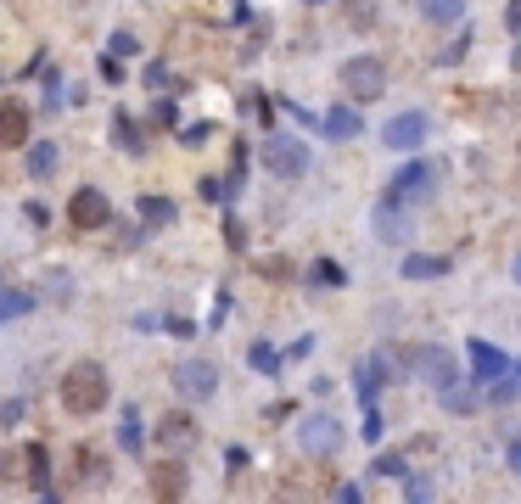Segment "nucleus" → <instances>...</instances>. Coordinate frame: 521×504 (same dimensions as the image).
I'll list each match as a JSON object with an SVG mask.
<instances>
[{"instance_id": "f257e3e1", "label": "nucleus", "mask_w": 521, "mask_h": 504, "mask_svg": "<svg viewBox=\"0 0 521 504\" xmlns=\"http://www.w3.org/2000/svg\"><path fill=\"white\" fill-rule=\"evenodd\" d=\"M107 398H113V381L96 359L68 364V376H62V409L68 415H96V409H107Z\"/></svg>"}, {"instance_id": "f03ea898", "label": "nucleus", "mask_w": 521, "mask_h": 504, "mask_svg": "<svg viewBox=\"0 0 521 504\" xmlns=\"http://www.w3.org/2000/svg\"><path fill=\"white\" fill-rule=\"evenodd\" d=\"M264 168L275 180H303V174H309V146L297 135H269L264 140Z\"/></svg>"}, {"instance_id": "7ed1b4c3", "label": "nucleus", "mask_w": 521, "mask_h": 504, "mask_svg": "<svg viewBox=\"0 0 521 504\" xmlns=\"http://www.w3.org/2000/svg\"><path fill=\"white\" fill-rule=\"evenodd\" d=\"M409 370H415L432 392L460 387V359H454L449 348H415V353H409Z\"/></svg>"}, {"instance_id": "20e7f679", "label": "nucleus", "mask_w": 521, "mask_h": 504, "mask_svg": "<svg viewBox=\"0 0 521 504\" xmlns=\"http://www.w3.org/2000/svg\"><path fill=\"white\" fill-rule=\"evenodd\" d=\"M370 224H376L381 241H409V230H415V208L409 202H398L393 191H381L376 213H370Z\"/></svg>"}, {"instance_id": "39448f33", "label": "nucleus", "mask_w": 521, "mask_h": 504, "mask_svg": "<svg viewBox=\"0 0 521 504\" xmlns=\"http://www.w3.org/2000/svg\"><path fill=\"white\" fill-rule=\"evenodd\" d=\"M426 135H432V118H426V112H415V107H409V112H393V118L381 124V140H387L393 152H415Z\"/></svg>"}, {"instance_id": "423d86ee", "label": "nucleus", "mask_w": 521, "mask_h": 504, "mask_svg": "<svg viewBox=\"0 0 521 504\" xmlns=\"http://www.w3.org/2000/svg\"><path fill=\"white\" fill-rule=\"evenodd\" d=\"M174 387H180V398H191V404H208L213 392H219V370H213L208 359H185V364H174Z\"/></svg>"}, {"instance_id": "0eeeda50", "label": "nucleus", "mask_w": 521, "mask_h": 504, "mask_svg": "<svg viewBox=\"0 0 521 504\" xmlns=\"http://www.w3.org/2000/svg\"><path fill=\"white\" fill-rule=\"evenodd\" d=\"M146 488H152L157 504H180L185 488H191V471H185L180 460H157L152 471H146Z\"/></svg>"}, {"instance_id": "6e6552de", "label": "nucleus", "mask_w": 521, "mask_h": 504, "mask_svg": "<svg viewBox=\"0 0 521 504\" xmlns=\"http://www.w3.org/2000/svg\"><path fill=\"white\" fill-rule=\"evenodd\" d=\"M297 448H309V454H337L342 448V420H331V415H309L303 426H297Z\"/></svg>"}, {"instance_id": "1a4fd4ad", "label": "nucleus", "mask_w": 521, "mask_h": 504, "mask_svg": "<svg viewBox=\"0 0 521 504\" xmlns=\"http://www.w3.org/2000/svg\"><path fill=\"white\" fill-rule=\"evenodd\" d=\"M387 191H393L398 202H409V208H415V202H432V196H437V168L432 163H409Z\"/></svg>"}, {"instance_id": "9d476101", "label": "nucleus", "mask_w": 521, "mask_h": 504, "mask_svg": "<svg viewBox=\"0 0 521 504\" xmlns=\"http://www.w3.org/2000/svg\"><path fill=\"white\" fill-rule=\"evenodd\" d=\"M342 84H348L353 96H381L387 90V68H381L376 56H353V62H342Z\"/></svg>"}, {"instance_id": "9b49d317", "label": "nucleus", "mask_w": 521, "mask_h": 504, "mask_svg": "<svg viewBox=\"0 0 521 504\" xmlns=\"http://www.w3.org/2000/svg\"><path fill=\"white\" fill-rule=\"evenodd\" d=\"M68 219L79 224V230H101V224L113 219V202L96 191V185H85V191H73V202H68Z\"/></svg>"}, {"instance_id": "f8f14e48", "label": "nucleus", "mask_w": 521, "mask_h": 504, "mask_svg": "<svg viewBox=\"0 0 521 504\" xmlns=\"http://www.w3.org/2000/svg\"><path fill=\"white\" fill-rule=\"evenodd\" d=\"M29 140V107L23 101H0V152H12Z\"/></svg>"}, {"instance_id": "ddd939ff", "label": "nucleus", "mask_w": 521, "mask_h": 504, "mask_svg": "<svg viewBox=\"0 0 521 504\" xmlns=\"http://www.w3.org/2000/svg\"><path fill=\"white\" fill-rule=\"evenodd\" d=\"M157 437H163V448H185V443H197V420H191V415H163Z\"/></svg>"}, {"instance_id": "4468645a", "label": "nucleus", "mask_w": 521, "mask_h": 504, "mask_svg": "<svg viewBox=\"0 0 521 504\" xmlns=\"http://www.w3.org/2000/svg\"><path fill=\"white\" fill-rule=\"evenodd\" d=\"M437 275H449V258H426V252L404 258V280H437Z\"/></svg>"}, {"instance_id": "2eb2a0df", "label": "nucleus", "mask_w": 521, "mask_h": 504, "mask_svg": "<svg viewBox=\"0 0 521 504\" xmlns=\"http://www.w3.org/2000/svg\"><path fill=\"white\" fill-rule=\"evenodd\" d=\"M471 364H477V376H505V353H499V348H488V342H471Z\"/></svg>"}, {"instance_id": "dca6fc26", "label": "nucleus", "mask_w": 521, "mask_h": 504, "mask_svg": "<svg viewBox=\"0 0 521 504\" xmlns=\"http://www.w3.org/2000/svg\"><path fill=\"white\" fill-rule=\"evenodd\" d=\"M415 6H421L426 23H460L465 12V0H415Z\"/></svg>"}, {"instance_id": "f3484780", "label": "nucleus", "mask_w": 521, "mask_h": 504, "mask_svg": "<svg viewBox=\"0 0 521 504\" xmlns=\"http://www.w3.org/2000/svg\"><path fill=\"white\" fill-rule=\"evenodd\" d=\"M17 314H34V292H17V286H0V320H17Z\"/></svg>"}, {"instance_id": "a211bd4d", "label": "nucleus", "mask_w": 521, "mask_h": 504, "mask_svg": "<svg viewBox=\"0 0 521 504\" xmlns=\"http://www.w3.org/2000/svg\"><path fill=\"white\" fill-rule=\"evenodd\" d=\"M325 135H331V140H353V135H359V118H353L348 107H331V112H325Z\"/></svg>"}, {"instance_id": "6ab92c4d", "label": "nucleus", "mask_w": 521, "mask_h": 504, "mask_svg": "<svg viewBox=\"0 0 521 504\" xmlns=\"http://www.w3.org/2000/svg\"><path fill=\"white\" fill-rule=\"evenodd\" d=\"M29 174L34 180H51V174H57V146H51V140H40L29 152Z\"/></svg>"}, {"instance_id": "aec40b11", "label": "nucleus", "mask_w": 521, "mask_h": 504, "mask_svg": "<svg viewBox=\"0 0 521 504\" xmlns=\"http://www.w3.org/2000/svg\"><path fill=\"white\" fill-rule=\"evenodd\" d=\"M29 482H34V493H51V460H45L40 443H29Z\"/></svg>"}, {"instance_id": "412c9836", "label": "nucleus", "mask_w": 521, "mask_h": 504, "mask_svg": "<svg viewBox=\"0 0 521 504\" xmlns=\"http://www.w3.org/2000/svg\"><path fill=\"white\" fill-rule=\"evenodd\" d=\"M437 404L449 409V415H465V409H477V398H471V387H465V381H460V387L437 392Z\"/></svg>"}, {"instance_id": "4be33fe9", "label": "nucleus", "mask_w": 521, "mask_h": 504, "mask_svg": "<svg viewBox=\"0 0 521 504\" xmlns=\"http://www.w3.org/2000/svg\"><path fill=\"white\" fill-rule=\"evenodd\" d=\"M141 219L146 224H169L174 219V202H169V196H141Z\"/></svg>"}, {"instance_id": "5701e85b", "label": "nucleus", "mask_w": 521, "mask_h": 504, "mask_svg": "<svg viewBox=\"0 0 521 504\" xmlns=\"http://www.w3.org/2000/svg\"><path fill=\"white\" fill-rule=\"evenodd\" d=\"M118 443H124L129 454L141 448V415H135V409H124V420H118Z\"/></svg>"}, {"instance_id": "b1692460", "label": "nucleus", "mask_w": 521, "mask_h": 504, "mask_svg": "<svg viewBox=\"0 0 521 504\" xmlns=\"http://www.w3.org/2000/svg\"><path fill=\"white\" fill-rule=\"evenodd\" d=\"M113 135H118V146H129V152H141V135H135V124H129L124 112H118V124H113Z\"/></svg>"}, {"instance_id": "393cba45", "label": "nucleus", "mask_w": 521, "mask_h": 504, "mask_svg": "<svg viewBox=\"0 0 521 504\" xmlns=\"http://www.w3.org/2000/svg\"><path fill=\"white\" fill-rule=\"evenodd\" d=\"M432 493H437V488L426 482V476H415V482H409V504H437Z\"/></svg>"}, {"instance_id": "a878e982", "label": "nucleus", "mask_w": 521, "mask_h": 504, "mask_svg": "<svg viewBox=\"0 0 521 504\" xmlns=\"http://www.w3.org/2000/svg\"><path fill=\"white\" fill-rule=\"evenodd\" d=\"M253 364H258V370H275V364H281V359H275V353H269V348H253Z\"/></svg>"}, {"instance_id": "bb28decb", "label": "nucleus", "mask_w": 521, "mask_h": 504, "mask_svg": "<svg viewBox=\"0 0 521 504\" xmlns=\"http://www.w3.org/2000/svg\"><path fill=\"white\" fill-rule=\"evenodd\" d=\"M510 275H516V286H521V252H516V264H510Z\"/></svg>"}, {"instance_id": "cd10ccee", "label": "nucleus", "mask_w": 521, "mask_h": 504, "mask_svg": "<svg viewBox=\"0 0 521 504\" xmlns=\"http://www.w3.org/2000/svg\"><path fill=\"white\" fill-rule=\"evenodd\" d=\"M0 286H6V275H0Z\"/></svg>"}]
</instances>
